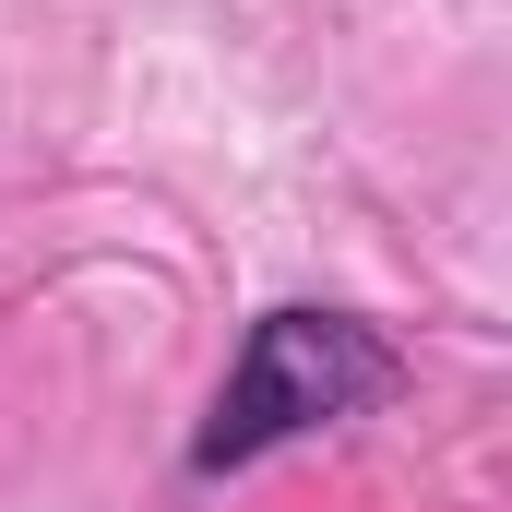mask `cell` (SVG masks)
Returning a JSON list of instances; mask_svg holds the SVG:
<instances>
[{
    "label": "cell",
    "instance_id": "cell-1",
    "mask_svg": "<svg viewBox=\"0 0 512 512\" xmlns=\"http://www.w3.org/2000/svg\"><path fill=\"white\" fill-rule=\"evenodd\" d=\"M393 382H405V358H393L382 322L322 310V298H286V310H262L251 334H239L227 382L203 405V429H191V477H239L262 453L310 441V429H346V417H370Z\"/></svg>",
    "mask_w": 512,
    "mask_h": 512
}]
</instances>
